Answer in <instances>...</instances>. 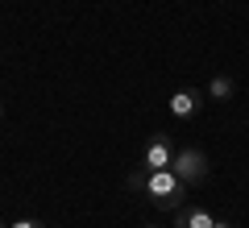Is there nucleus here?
Segmentation results:
<instances>
[{
	"instance_id": "nucleus-10",
	"label": "nucleus",
	"mask_w": 249,
	"mask_h": 228,
	"mask_svg": "<svg viewBox=\"0 0 249 228\" xmlns=\"http://www.w3.org/2000/svg\"><path fill=\"white\" fill-rule=\"evenodd\" d=\"M0 112H4V104H0Z\"/></svg>"
},
{
	"instance_id": "nucleus-4",
	"label": "nucleus",
	"mask_w": 249,
	"mask_h": 228,
	"mask_svg": "<svg viewBox=\"0 0 249 228\" xmlns=\"http://www.w3.org/2000/svg\"><path fill=\"white\" fill-rule=\"evenodd\" d=\"M216 216L208 208H178L175 211V228H212Z\"/></svg>"
},
{
	"instance_id": "nucleus-2",
	"label": "nucleus",
	"mask_w": 249,
	"mask_h": 228,
	"mask_svg": "<svg viewBox=\"0 0 249 228\" xmlns=\"http://www.w3.org/2000/svg\"><path fill=\"white\" fill-rule=\"evenodd\" d=\"M170 170H175L187 187H196V183H204V178H208V154H204V149H196V145H191V149H175Z\"/></svg>"
},
{
	"instance_id": "nucleus-9",
	"label": "nucleus",
	"mask_w": 249,
	"mask_h": 228,
	"mask_svg": "<svg viewBox=\"0 0 249 228\" xmlns=\"http://www.w3.org/2000/svg\"><path fill=\"white\" fill-rule=\"evenodd\" d=\"M212 228H232V224H229V220H216V224H212Z\"/></svg>"
},
{
	"instance_id": "nucleus-5",
	"label": "nucleus",
	"mask_w": 249,
	"mask_h": 228,
	"mask_svg": "<svg viewBox=\"0 0 249 228\" xmlns=\"http://www.w3.org/2000/svg\"><path fill=\"white\" fill-rule=\"evenodd\" d=\"M199 108H204V96H199V91H175V96H170V112H175L178 121L196 116Z\"/></svg>"
},
{
	"instance_id": "nucleus-3",
	"label": "nucleus",
	"mask_w": 249,
	"mask_h": 228,
	"mask_svg": "<svg viewBox=\"0 0 249 228\" xmlns=\"http://www.w3.org/2000/svg\"><path fill=\"white\" fill-rule=\"evenodd\" d=\"M170 158H175V145H170V133H158L150 137V145L142 149V166L145 170H166Z\"/></svg>"
},
{
	"instance_id": "nucleus-12",
	"label": "nucleus",
	"mask_w": 249,
	"mask_h": 228,
	"mask_svg": "<svg viewBox=\"0 0 249 228\" xmlns=\"http://www.w3.org/2000/svg\"><path fill=\"white\" fill-rule=\"evenodd\" d=\"M145 228H154V224H145Z\"/></svg>"
},
{
	"instance_id": "nucleus-11",
	"label": "nucleus",
	"mask_w": 249,
	"mask_h": 228,
	"mask_svg": "<svg viewBox=\"0 0 249 228\" xmlns=\"http://www.w3.org/2000/svg\"><path fill=\"white\" fill-rule=\"evenodd\" d=\"M0 228H9V224H0Z\"/></svg>"
},
{
	"instance_id": "nucleus-6",
	"label": "nucleus",
	"mask_w": 249,
	"mask_h": 228,
	"mask_svg": "<svg viewBox=\"0 0 249 228\" xmlns=\"http://www.w3.org/2000/svg\"><path fill=\"white\" fill-rule=\"evenodd\" d=\"M232 91H237V83H232L229 75H216V79L208 83V96H212V100H229Z\"/></svg>"
},
{
	"instance_id": "nucleus-7",
	"label": "nucleus",
	"mask_w": 249,
	"mask_h": 228,
	"mask_svg": "<svg viewBox=\"0 0 249 228\" xmlns=\"http://www.w3.org/2000/svg\"><path fill=\"white\" fill-rule=\"evenodd\" d=\"M145 175H150V170H145V166L129 170V178H124V187H129V191H133V195H145Z\"/></svg>"
},
{
	"instance_id": "nucleus-8",
	"label": "nucleus",
	"mask_w": 249,
	"mask_h": 228,
	"mask_svg": "<svg viewBox=\"0 0 249 228\" xmlns=\"http://www.w3.org/2000/svg\"><path fill=\"white\" fill-rule=\"evenodd\" d=\"M9 228H46L42 220H17V224H9Z\"/></svg>"
},
{
	"instance_id": "nucleus-1",
	"label": "nucleus",
	"mask_w": 249,
	"mask_h": 228,
	"mask_svg": "<svg viewBox=\"0 0 249 228\" xmlns=\"http://www.w3.org/2000/svg\"><path fill=\"white\" fill-rule=\"evenodd\" d=\"M183 191H187V183L175 175V170H150L145 175V195H150V203H158V208H166V211H178L183 208Z\"/></svg>"
}]
</instances>
